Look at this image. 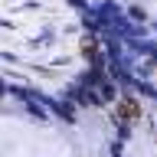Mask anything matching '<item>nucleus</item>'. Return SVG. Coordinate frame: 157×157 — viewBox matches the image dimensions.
Listing matches in <instances>:
<instances>
[{"mask_svg": "<svg viewBox=\"0 0 157 157\" xmlns=\"http://www.w3.org/2000/svg\"><path fill=\"white\" fill-rule=\"evenodd\" d=\"M137 111H141V108H137L134 98H124V101H118V118H121V121H134Z\"/></svg>", "mask_w": 157, "mask_h": 157, "instance_id": "1", "label": "nucleus"}]
</instances>
